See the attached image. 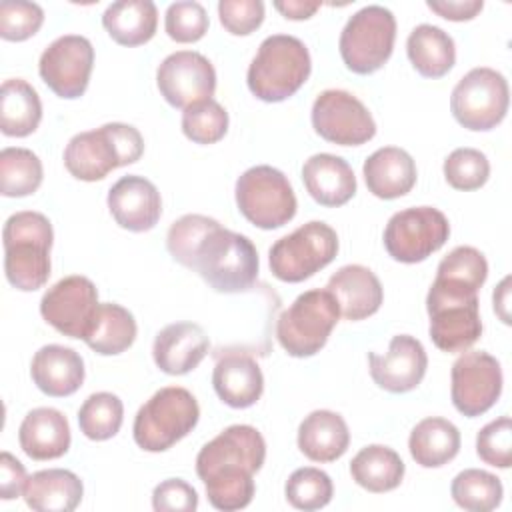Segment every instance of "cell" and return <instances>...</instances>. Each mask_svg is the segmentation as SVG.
I'll return each instance as SVG.
<instances>
[{
	"label": "cell",
	"instance_id": "cell-50",
	"mask_svg": "<svg viewBox=\"0 0 512 512\" xmlns=\"http://www.w3.org/2000/svg\"><path fill=\"white\" fill-rule=\"evenodd\" d=\"M508 284H510V278L506 276L500 284H498V288L494 290V294H492V300H494V312L500 316V320L504 322V324H510V314H508V296H510V288H508Z\"/></svg>",
	"mask_w": 512,
	"mask_h": 512
},
{
	"label": "cell",
	"instance_id": "cell-14",
	"mask_svg": "<svg viewBox=\"0 0 512 512\" xmlns=\"http://www.w3.org/2000/svg\"><path fill=\"white\" fill-rule=\"evenodd\" d=\"M502 394V368L500 362L484 352L470 350L460 354L450 370V396L454 408L476 418L488 412Z\"/></svg>",
	"mask_w": 512,
	"mask_h": 512
},
{
	"label": "cell",
	"instance_id": "cell-49",
	"mask_svg": "<svg viewBox=\"0 0 512 512\" xmlns=\"http://www.w3.org/2000/svg\"><path fill=\"white\" fill-rule=\"evenodd\" d=\"M274 8L290 20H306L310 18L318 8L320 2H306V0H276Z\"/></svg>",
	"mask_w": 512,
	"mask_h": 512
},
{
	"label": "cell",
	"instance_id": "cell-16",
	"mask_svg": "<svg viewBox=\"0 0 512 512\" xmlns=\"http://www.w3.org/2000/svg\"><path fill=\"white\" fill-rule=\"evenodd\" d=\"M92 64V42L80 34H64L44 48L38 60V72L56 96L74 100L86 92Z\"/></svg>",
	"mask_w": 512,
	"mask_h": 512
},
{
	"label": "cell",
	"instance_id": "cell-28",
	"mask_svg": "<svg viewBox=\"0 0 512 512\" xmlns=\"http://www.w3.org/2000/svg\"><path fill=\"white\" fill-rule=\"evenodd\" d=\"M348 424L338 412L314 410L298 426V448L312 462H334L348 450Z\"/></svg>",
	"mask_w": 512,
	"mask_h": 512
},
{
	"label": "cell",
	"instance_id": "cell-20",
	"mask_svg": "<svg viewBox=\"0 0 512 512\" xmlns=\"http://www.w3.org/2000/svg\"><path fill=\"white\" fill-rule=\"evenodd\" d=\"M108 210L116 224L130 232H146L156 226L162 214L158 188L144 176H122L108 190Z\"/></svg>",
	"mask_w": 512,
	"mask_h": 512
},
{
	"label": "cell",
	"instance_id": "cell-37",
	"mask_svg": "<svg viewBox=\"0 0 512 512\" xmlns=\"http://www.w3.org/2000/svg\"><path fill=\"white\" fill-rule=\"evenodd\" d=\"M454 502L470 512H490L500 506L504 488L498 476L480 468L458 472L450 484Z\"/></svg>",
	"mask_w": 512,
	"mask_h": 512
},
{
	"label": "cell",
	"instance_id": "cell-24",
	"mask_svg": "<svg viewBox=\"0 0 512 512\" xmlns=\"http://www.w3.org/2000/svg\"><path fill=\"white\" fill-rule=\"evenodd\" d=\"M302 182L308 194L328 208L346 204L356 194V176L352 166L328 152L310 156L302 166Z\"/></svg>",
	"mask_w": 512,
	"mask_h": 512
},
{
	"label": "cell",
	"instance_id": "cell-8",
	"mask_svg": "<svg viewBox=\"0 0 512 512\" xmlns=\"http://www.w3.org/2000/svg\"><path fill=\"white\" fill-rule=\"evenodd\" d=\"M340 318L336 298L326 288H312L278 316L276 338L294 358H308L320 352Z\"/></svg>",
	"mask_w": 512,
	"mask_h": 512
},
{
	"label": "cell",
	"instance_id": "cell-31",
	"mask_svg": "<svg viewBox=\"0 0 512 512\" xmlns=\"http://www.w3.org/2000/svg\"><path fill=\"white\" fill-rule=\"evenodd\" d=\"M406 54L418 74L442 78L456 62V46L448 32L434 24H418L406 40Z\"/></svg>",
	"mask_w": 512,
	"mask_h": 512
},
{
	"label": "cell",
	"instance_id": "cell-30",
	"mask_svg": "<svg viewBox=\"0 0 512 512\" xmlns=\"http://www.w3.org/2000/svg\"><path fill=\"white\" fill-rule=\"evenodd\" d=\"M102 26L122 46L146 44L158 26V10L152 0H116L102 14Z\"/></svg>",
	"mask_w": 512,
	"mask_h": 512
},
{
	"label": "cell",
	"instance_id": "cell-36",
	"mask_svg": "<svg viewBox=\"0 0 512 512\" xmlns=\"http://www.w3.org/2000/svg\"><path fill=\"white\" fill-rule=\"evenodd\" d=\"M42 162L28 150L8 146L0 152V192L6 198H22L34 194L42 184Z\"/></svg>",
	"mask_w": 512,
	"mask_h": 512
},
{
	"label": "cell",
	"instance_id": "cell-38",
	"mask_svg": "<svg viewBox=\"0 0 512 512\" xmlns=\"http://www.w3.org/2000/svg\"><path fill=\"white\" fill-rule=\"evenodd\" d=\"M124 420V404L112 392L90 394L78 410L80 432L96 442L118 434Z\"/></svg>",
	"mask_w": 512,
	"mask_h": 512
},
{
	"label": "cell",
	"instance_id": "cell-17",
	"mask_svg": "<svg viewBox=\"0 0 512 512\" xmlns=\"http://www.w3.org/2000/svg\"><path fill=\"white\" fill-rule=\"evenodd\" d=\"M98 304V290L94 282L86 276L72 274L58 280L44 292L40 300V314L60 334L84 340Z\"/></svg>",
	"mask_w": 512,
	"mask_h": 512
},
{
	"label": "cell",
	"instance_id": "cell-3",
	"mask_svg": "<svg viewBox=\"0 0 512 512\" xmlns=\"http://www.w3.org/2000/svg\"><path fill=\"white\" fill-rule=\"evenodd\" d=\"M430 338L442 352H466L482 336L478 288L450 276L436 274L428 296Z\"/></svg>",
	"mask_w": 512,
	"mask_h": 512
},
{
	"label": "cell",
	"instance_id": "cell-23",
	"mask_svg": "<svg viewBox=\"0 0 512 512\" xmlns=\"http://www.w3.org/2000/svg\"><path fill=\"white\" fill-rule=\"evenodd\" d=\"M84 374L82 356L74 348L62 344L42 346L30 362L32 382L40 392L54 398L74 394L82 386Z\"/></svg>",
	"mask_w": 512,
	"mask_h": 512
},
{
	"label": "cell",
	"instance_id": "cell-29",
	"mask_svg": "<svg viewBox=\"0 0 512 512\" xmlns=\"http://www.w3.org/2000/svg\"><path fill=\"white\" fill-rule=\"evenodd\" d=\"M84 494L82 480L64 468L38 470L28 476L24 502L36 512H72Z\"/></svg>",
	"mask_w": 512,
	"mask_h": 512
},
{
	"label": "cell",
	"instance_id": "cell-19",
	"mask_svg": "<svg viewBox=\"0 0 512 512\" xmlns=\"http://www.w3.org/2000/svg\"><path fill=\"white\" fill-rule=\"evenodd\" d=\"M370 376L386 392L404 394L414 390L428 368V356L420 340L408 334L392 336L386 354H368Z\"/></svg>",
	"mask_w": 512,
	"mask_h": 512
},
{
	"label": "cell",
	"instance_id": "cell-1",
	"mask_svg": "<svg viewBox=\"0 0 512 512\" xmlns=\"http://www.w3.org/2000/svg\"><path fill=\"white\" fill-rule=\"evenodd\" d=\"M170 256L200 274L216 292L248 290L258 278V252L252 240L204 214H184L166 234Z\"/></svg>",
	"mask_w": 512,
	"mask_h": 512
},
{
	"label": "cell",
	"instance_id": "cell-42",
	"mask_svg": "<svg viewBox=\"0 0 512 512\" xmlns=\"http://www.w3.org/2000/svg\"><path fill=\"white\" fill-rule=\"evenodd\" d=\"M208 24L210 22L204 6L194 0L172 2L164 14L166 34L180 44L198 42L206 34Z\"/></svg>",
	"mask_w": 512,
	"mask_h": 512
},
{
	"label": "cell",
	"instance_id": "cell-41",
	"mask_svg": "<svg viewBox=\"0 0 512 512\" xmlns=\"http://www.w3.org/2000/svg\"><path fill=\"white\" fill-rule=\"evenodd\" d=\"M444 178L456 190H476L486 184L490 176V162L484 152L476 148H456L444 160Z\"/></svg>",
	"mask_w": 512,
	"mask_h": 512
},
{
	"label": "cell",
	"instance_id": "cell-11",
	"mask_svg": "<svg viewBox=\"0 0 512 512\" xmlns=\"http://www.w3.org/2000/svg\"><path fill=\"white\" fill-rule=\"evenodd\" d=\"M338 254V234L322 220H310L276 240L268 254L272 274L282 282H302Z\"/></svg>",
	"mask_w": 512,
	"mask_h": 512
},
{
	"label": "cell",
	"instance_id": "cell-34",
	"mask_svg": "<svg viewBox=\"0 0 512 512\" xmlns=\"http://www.w3.org/2000/svg\"><path fill=\"white\" fill-rule=\"evenodd\" d=\"M136 320L132 312L114 302H102L96 308L84 342L96 354L114 356L128 350L136 340Z\"/></svg>",
	"mask_w": 512,
	"mask_h": 512
},
{
	"label": "cell",
	"instance_id": "cell-10",
	"mask_svg": "<svg viewBox=\"0 0 512 512\" xmlns=\"http://www.w3.org/2000/svg\"><path fill=\"white\" fill-rule=\"evenodd\" d=\"M240 214L262 230H274L296 216V194L286 174L274 166L260 164L240 174L234 188Z\"/></svg>",
	"mask_w": 512,
	"mask_h": 512
},
{
	"label": "cell",
	"instance_id": "cell-18",
	"mask_svg": "<svg viewBox=\"0 0 512 512\" xmlns=\"http://www.w3.org/2000/svg\"><path fill=\"white\" fill-rule=\"evenodd\" d=\"M156 86L170 106L186 110L188 106L214 96L216 70L204 54L196 50H178L160 62L156 70Z\"/></svg>",
	"mask_w": 512,
	"mask_h": 512
},
{
	"label": "cell",
	"instance_id": "cell-4",
	"mask_svg": "<svg viewBox=\"0 0 512 512\" xmlns=\"http://www.w3.org/2000/svg\"><path fill=\"white\" fill-rule=\"evenodd\" d=\"M52 240V224L40 212L22 210L4 222V272L14 288L34 292L48 282Z\"/></svg>",
	"mask_w": 512,
	"mask_h": 512
},
{
	"label": "cell",
	"instance_id": "cell-2",
	"mask_svg": "<svg viewBox=\"0 0 512 512\" xmlns=\"http://www.w3.org/2000/svg\"><path fill=\"white\" fill-rule=\"evenodd\" d=\"M266 460L264 436L250 424H232L206 442L196 456V474L216 510L246 508L256 492L254 474Z\"/></svg>",
	"mask_w": 512,
	"mask_h": 512
},
{
	"label": "cell",
	"instance_id": "cell-47",
	"mask_svg": "<svg viewBox=\"0 0 512 512\" xmlns=\"http://www.w3.org/2000/svg\"><path fill=\"white\" fill-rule=\"evenodd\" d=\"M28 482L24 464L12 456L10 452L0 454V498L14 500L24 494V486Z\"/></svg>",
	"mask_w": 512,
	"mask_h": 512
},
{
	"label": "cell",
	"instance_id": "cell-46",
	"mask_svg": "<svg viewBox=\"0 0 512 512\" xmlns=\"http://www.w3.org/2000/svg\"><path fill=\"white\" fill-rule=\"evenodd\" d=\"M152 508L156 512H194L198 508V494L182 478H168L154 488Z\"/></svg>",
	"mask_w": 512,
	"mask_h": 512
},
{
	"label": "cell",
	"instance_id": "cell-39",
	"mask_svg": "<svg viewBox=\"0 0 512 512\" xmlns=\"http://www.w3.org/2000/svg\"><path fill=\"white\" fill-rule=\"evenodd\" d=\"M284 494L288 504L298 510H320L330 504L334 486L324 470L304 466L288 476Z\"/></svg>",
	"mask_w": 512,
	"mask_h": 512
},
{
	"label": "cell",
	"instance_id": "cell-40",
	"mask_svg": "<svg viewBox=\"0 0 512 512\" xmlns=\"http://www.w3.org/2000/svg\"><path fill=\"white\" fill-rule=\"evenodd\" d=\"M182 132L196 144H214L228 132V112L214 98L196 102L182 112Z\"/></svg>",
	"mask_w": 512,
	"mask_h": 512
},
{
	"label": "cell",
	"instance_id": "cell-15",
	"mask_svg": "<svg viewBox=\"0 0 512 512\" xmlns=\"http://www.w3.org/2000/svg\"><path fill=\"white\" fill-rule=\"evenodd\" d=\"M310 118L320 138L340 146H360L376 134L370 110L354 94L340 88L320 92L312 104Z\"/></svg>",
	"mask_w": 512,
	"mask_h": 512
},
{
	"label": "cell",
	"instance_id": "cell-21",
	"mask_svg": "<svg viewBox=\"0 0 512 512\" xmlns=\"http://www.w3.org/2000/svg\"><path fill=\"white\" fill-rule=\"evenodd\" d=\"M208 348L210 342L202 326L194 322H174L156 334L152 356L162 372L182 376L192 372L204 360Z\"/></svg>",
	"mask_w": 512,
	"mask_h": 512
},
{
	"label": "cell",
	"instance_id": "cell-33",
	"mask_svg": "<svg viewBox=\"0 0 512 512\" xmlns=\"http://www.w3.org/2000/svg\"><path fill=\"white\" fill-rule=\"evenodd\" d=\"M42 120V102L34 86L22 78H8L0 88V130L4 136L24 138Z\"/></svg>",
	"mask_w": 512,
	"mask_h": 512
},
{
	"label": "cell",
	"instance_id": "cell-45",
	"mask_svg": "<svg viewBox=\"0 0 512 512\" xmlns=\"http://www.w3.org/2000/svg\"><path fill=\"white\" fill-rule=\"evenodd\" d=\"M220 24L234 36H246L254 32L264 20L262 0H220L218 2Z\"/></svg>",
	"mask_w": 512,
	"mask_h": 512
},
{
	"label": "cell",
	"instance_id": "cell-12",
	"mask_svg": "<svg viewBox=\"0 0 512 512\" xmlns=\"http://www.w3.org/2000/svg\"><path fill=\"white\" fill-rule=\"evenodd\" d=\"M510 92L502 72L478 66L466 72L452 90L450 110L456 122L468 130L496 128L508 112Z\"/></svg>",
	"mask_w": 512,
	"mask_h": 512
},
{
	"label": "cell",
	"instance_id": "cell-9",
	"mask_svg": "<svg viewBox=\"0 0 512 512\" xmlns=\"http://www.w3.org/2000/svg\"><path fill=\"white\" fill-rule=\"evenodd\" d=\"M394 40V14L380 4H368L348 18L340 32L338 48L350 72L372 74L392 56Z\"/></svg>",
	"mask_w": 512,
	"mask_h": 512
},
{
	"label": "cell",
	"instance_id": "cell-44",
	"mask_svg": "<svg viewBox=\"0 0 512 512\" xmlns=\"http://www.w3.org/2000/svg\"><path fill=\"white\" fill-rule=\"evenodd\" d=\"M476 454L482 462L496 468H510L512 464V422L500 416L488 422L476 436Z\"/></svg>",
	"mask_w": 512,
	"mask_h": 512
},
{
	"label": "cell",
	"instance_id": "cell-26",
	"mask_svg": "<svg viewBox=\"0 0 512 512\" xmlns=\"http://www.w3.org/2000/svg\"><path fill=\"white\" fill-rule=\"evenodd\" d=\"M212 386L224 404L232 408H248L260 400L264 392V376L252 356L230 352L216 362Z\"/></svg>",
	"mask_w": 512,
	"mask_h": 512
},
{
	"label": "cell",
	"instance_id": "cell-32",
	"mask_svg": "<svg viewBox=\"0 0 512 512\" xmlns=\"http://www.w3.org/2000/svg\"><path fill=\"white\" fill-rule=\"evenodd\" d=\"M408 450L422 468H438L456 458L460 450L458 428L440 416L420 420L408 438Z\"/></svg>",
	"mask_w": 512,
	"mask_h": 512
},
{
	"label": "cell",
	"instance_id": "cell-48",
	"mask_svg": "<svg viewBox=\"0 0 512 512\" xmlns=\"http://www.w3.org/2000/svg\"><path fill=\"white\" fill-rule=\"evenodd\" d=\"M426 6L446 20L462 22V20H472L484 8V2L482 0H428Z\"/></svg>",
	"mask_w": 512,
	"mask_h": 512
},
{
	"label": "cell",
	"instance_id": "cell-43",
	"mask_svg": "<svg viewBox=\"0 0 512 512\" xmlns=\"http://www.w3.org/2000/svg\"><path fill=\"white\" fill-rule=\"evenodd\" d=\"M44 22V10L36 2L4 0L0 2V36L10 42H22L34 36Z\"/></svg>",
	"mask_w": 512,
	"mask_h": 512
},
{
	"label": "cell",
	"instance_id": "cell-13",
	"mask_svg": "<svg viewBox=\"0 0 512 512\" xmlns=\"http://www.w3.org/2000/svg\"><path fill=\"white\" fill-rule=\"evenodd\" d=\"M450 236V222L438 208L414 206L390 216L384 228V248L404 264H416L440 250Z\"/></svg>",
	"mask_w": 512,
	"mask_h": 512
},
{
	"label": "cell",
	"instance_id": "cell-6",
	"mask_svg": "<svg viewBox=\"0 0 512 512\" xmlns=\"http://www.w3.org/2000/svg\"><path fill=\"white\" fill-rule=\"evenodd\" d=\"M312 60L306 44L290 34L264 38L252 58L246 82L250 92L262 102H282L308 80Z\"/></svg>",
	"mask_w": 512,
	"mask_h": 512
},
{
	"label": "cell",
	"instance_id": "cell-27",
	"mask_svg": "<svg viewBox=\"0 0 512 512\" xmlns=\"http://www.w3.org/2000/svg\"><path fill=\"white\" fill-rule=\"evenodd\" d=\"M368 190L382 200H394L408 194L416 184V164L412 156L398 146H384L372 152L362 166Z\"/></svg>",
	"mask_w": 512,
	"mask_h": 512
},
{
	"label": "cell",
	"instance_id": "cell-7",
	"mask_svg": "<svg viewBox=\"0 0 512 512\" xmlns=\"http://www.w3.org/2000/svg\"><path fill=\"white\" fill-rule=\"evenodd\" d=\"M200 406L194 394L182 386L160 388L136 412L132 424L134 442L146 452H164L194 430Z\"/></svg>",
	"mask_w": 512,
	"mask_h": 512
},
{
	"label": "cell",
	"instance_id": "cell-22",
	"mask_svg": "<svg viewBox=\"0 0 512 512\" xmlns=\"http://www.w3.org/2000/svg\"><path fill=\"white\" fill-rule=\"evenodd\" d=\"M326 290H330L336 298L340 316L352 322L376 314L384 300V290L378 276L362 264H346L338 268L330 276Z\"/></svg>",
	"mask_w": 512,
	"mask_h": 512
},
{
	"label": "cell",
	"instance_id": "cell-25",
	"mask_svg": "<svg viewBox=\"0 0 512 512\" xmlns=\"http://www.w3.org/2000/svg\"><path fill=\"white\" fill-rule=\"evenodd\" d=\"M70 424L68 418L56 408H34L30 410L20 428L18 442L24 454L32 460H54L70 448Z\"/></svg>",
	"mask_w": 512,
	"mask_h": 512
},
{
	"label": "cell",
	"instance_id": "cell-5",
	"mask_svg": "<svg viewBox=\"0 0 512 512\" xmlns=\"http://www.w3.org/2000/svg\"><path fill=\"white\" fill-rule=\"evenodd\" d=\"M142 152L144 138L134 126L108 122L72 136L64 148V166L74 178L96 182L120 166L134 164Z\"/></svg>",
	"mask_w": 512,
	"mask_h": 512
},
{
	"label": "cell",
	"instance_id": "cell-35",
	"mask_svg": "<svg viewBox=\"0 0 512 512\" xmlns=\"http://www.w3.org/2000/svg\"><path fill=\"white\" fill-rule=\"evenodd\" d=\"M404 472L406 468L398 452L382 444L364 446L350 462L352 480L374 494L398 488Z\"/></svg>",
	"mask_w": 512,
	"mask_h": 512
}]
</instances>
